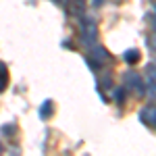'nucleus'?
Here are the masks:
<instances>
[{"mask_svg": "<svg viewBox=\"0 0 156 156\" xmlns=\"http://www.w3.org/2000/svg\"><path fill=\"white\" fill-rule=\"evenodd\" d=\"M154 29H156V19H154Z\"/></svg>", "mask_w": 156, "mask_h": 156, "instance_id": "f3484780", "label": "nucleus"}, {"mask_svg": "<svg viewBox=\"0 0 156 156\" xmlns=\"http://www.w3.org/2000/svg\"><path fill=\"white\" fill-rule=\"evenodd\" d=\"M123 77H125V83H127V87H135V94H137V96H144V94H146V85H144L142 77H140L137 73L127 71Z\"/></svg>", "mask_w": 156, "mask_h": 156, "instance_id": "f03ea898", "label": "nucleus"}, {"mask_svg": "<svg viewBox=\"0 0 156 156\" xmlns=\"http://www.w3.org/2000/svg\"><path fill=\"white\" fill-rule=\"evenodd\" d=\"M140 119H142V123H144V125H148V127L156 129V106H154V104L142 108V110H140Z\"/></svg>", "mask_w": 156, "mask_h": 156, "instance_id": "20e7f679", "label": "nucleus"}, {"mask_svg": "<svg viewBox=\"0 0 156 156\" xmlns=\"http://www.w3.org/2000/svg\"><path fill=\"white\" fill-rule=\"evenodd\" d=\"M73 4H75V6H73V15L81 17V15H83V0H75Z\"/></svg>", "mask_w": 156, "mask_h": 156, "instance_id": "9d476101", "label": "nucleus"}, {"mask_svg": "<svg viewBox=\"0 0 156 156\" xmlns=\"http://www.w3.org/2000/svg\"><path fill=\"white\" fill-rule=\"evenodd\" d=\"M148 46L152 50H156V36H152V37H148Z\"/></svg>", "mask_w": 156, "mask_h": 156, "instance_id": "ddd939ff", "label": "nucleus"}, {"mask_svg": "<svg viewBox=\"0 0 156 156\" xmlns=\"http://www.w3.org/2000/svg\"><path fill=\"white\" fill-rule=\"evenodd\" d=\"M146 94L156 96V62L146 67Z\"/></svg>", "mask_w": 156, "mask_h": 156, "instance_id": "7ed1b4c3", "label": "nucleus"}, {"mask_svg": "<svg viewBox=\"0 0 156 156\" xmlns=\"http://www.w3.org/2000/svg\"><path fill=\"white\" fill-rule=\"evenodd\" d=\"M98 40V29L94 21H81V42H85L87 46L96 44Z\"/></svg>", "mask_w": 156, "mask_h": 156, "instance_id": "f257e3e1", "label": "nucleus"}, {"mask_svg": "<svg viewBox=\"0 0 156 156\" xmlns=\"http://www.w3.org/2000/svg\"><path fill=\"white\" fill-rule=\"evenodd\" d=\"M110 87H112V79H110V77H102V79H100V87H98V90H110Z\"/></svg>", "mask_w": 156, "mask_h": 156, "instance_id": "9b49d317", "label": "nucleus"}, {"mask_svg": "<svg viewBox=\"0 0 156 156\" xmlns=\"http://www.w3.org/2000/svg\"><path fill=\"white\" fill-rule=\"evenodd\" d=\"M2 150H4V146H2V142H0V152H2Z\"/></svg>", "mask_w": 156, "mask_h": 156, "instance_id": "dca6fc26", "label": "nucleus"}, {"mask_svg": "<svg viewBox=\"0 0 156 156\" xmlns=\"http://www.w3.org/2000/svg\"><path fill=\"white\" fill-rule=\"evenodd\" d=\"M92 2H94V6H102V2H104V0H92Z\"/></svg>", "mask_w": 156, "mask_h": 156, "instance_id": "2eb2a0df", "label": "nucleus"}, {"mask_svg": "<svg viewBox=\"0 0 156 156\" xmlns=\"http://www.w3.org/2000/svg\"><path fill=\"white\" fill-rule=\"evenodd\" d=\"M54 115V102L52 100H44L42 106H40V117L42 119H50Z\"/></svg>", "mask_w": 156, "mask_h": 156, "instance_id": "0eeeda50", "label": "nucleus"}, {"mask_svg": "<svg viewBox=\"0 0 156 156\" xmlns=\"http://www.w3.org/2000/svg\"><path fill=\"white\" fill-rule=\"evenodd\" d=\"M6 85H9V69H6V65L0 60V92H4Z\"/></svg>", "mask_w": 156, "mask_h": 156, "instance_id": "6e6552de", "label": "nucleus"}, {"mask_svg": "<svg viewBox=\"0 0 156 156\" xmlns=\"http://www.w3.org/2000/svg\"><path fill=\"white\" fill-rule=\"evenodd\" d=\"M92 56L96 60L98 65H104L110 60V54L106 52V48H102V46H96V48H92Z\"/></svg>", "mask_w": 156, "mask_h": 156, "instance_id": "39448f33", "label": "nucleus"}, {"mask_svg": "<svg viewBox=\"0 0 156 156\" xmlns=\"http://www.w3.org/2000/svg\"><path fill=\"white\" fill-rule=\"evenodd\" d=\"M125 94H127V87H115V92H112V96H115V100H117L119 104H123Z\"/></svg>", "mask_w": 156, "mask_h": 156, "instance_id": "1a4fd4ad", "label": "nucleus"}, {"mask_svg": "<svg viewBox=\"0 0 156 156\" xmlns=\"http://www.w3.org/2000/svg\"><path fill=\"white\" fill-rule=\"evenodd\" d=\"M56 4H60V6H69L71 4V0H54Z\"/></svg>", "mask_w": 156, "mask_h": 156, "instance_id": "4468645a", "label": "nucleus"}, {"mask_svg": "<svg viewBox=\"0 0 156 156\" xmlns=\"http://www.w3.org/2000/svg\"><path fill=\"white\" fill-rule=\"evenodd\" d=\"M123 60H125L127 65H135V62L142 60V54H140V50H137V48H129V50L123 52Z\"/></svg>", "mask_w": 156, "mask_h": 156, "instance_id": "423d86ee", "label": "nucleus"}, {"mask_svg": "<svg viewBox=\"0 0 156 156\" xmlns=\"http://www.w3.org/2000/svg\"><path fill=\"white\" fill-rule=\"evenodd\" d=\"M15 131H17L15 125H4V127H2V133H15Z\"/></svg>", "mask_w": 156, "mask_h": 156, "instance_id": "f8f14e48", "label": "nucleus"}]
</instances>
